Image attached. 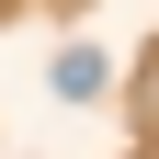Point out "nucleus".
I'll use <instances>...</instances> for the list:
<instances>
[{
  "mask_svg": "<svg viewBox=\"0 0 159 159\" xmlns=\"http://www.w3.org/2000/svg\"><path fill=\"white\" fill-rule=\"evenodd\" d=\"M46 80L68 91V102H91V91H102V57H91V46H57V68H46Z\"/></svg>",
  "mask_w": 159,
  "mask_h": 159,
  "instance_id": "1",
  "label": "nucleus"
}]
</instances>
